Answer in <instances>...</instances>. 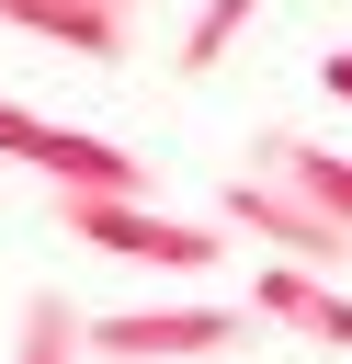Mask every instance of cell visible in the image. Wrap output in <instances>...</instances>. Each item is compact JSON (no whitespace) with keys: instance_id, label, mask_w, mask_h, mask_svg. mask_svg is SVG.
I'll use <instances>...</instances> for the list:
<instances>
[{"instance_id":"cell-10","label":"cell","mask_w":352,"mask_h":364,"mask_svg":"<svg viewBox=\"0 0 352 364\" xmlns=\"http://www.w3.org/2000/svg\"><path fill=\"white\" fill-rule=\"evenodd\" d=\"M318 80H329V102H352V46H341V57L318 68Z\"/></svg>"},{"instance_id":"cell-7","label":"cell","mask_w":352,"mask_h":364,"mask_svg":"<svg viewBox=\"0 0 352 364\" xmlns=\"http://www.w3.org/2000/svg\"><path fill=\"white\" fill-rule=\"evenodd\" d=\"M0 23L11 34H34V46H68V57H136V11H91V0H0Z\"/></svg>"},{"instance_id":"cell-11","label":"cell","mask_w":352,"mask_h":364,"mask_svg":"<svg viewBox=\"0 0 352 364\" xmlns=\"http://www.w3.org/2000/svg\"><path fill=\"white\" fill-rule=\"evenodd\" d=\"M91 11H136V0H91Z\"/></svg>"},{"instance_id":"cell-9","label":"cell","mask_w":352,"mask_h":364,"mask_svg":"<svg viewBox=\"0 0 352 364\" xmlns=\"http://www.w3.org/2000/svg\"><path fill=\"white\" fill-rule=\"evenodd\" d=\"M261 23V0H204L193 23H182V80H204V68H227V46Z\"/></svg>"},{"instance_id":"cell-8","label":"cell","mask_w":352,"mask_h":364,"mask_svg":"<svg viewBox=\"0 0 352 364\" xmlns=\"http://www.w3.org/2000/svg\"><path fill=\"white\" fill-rule=\"evenodd\" d=\"M91 353V318L57 296V284H34L23 296V341H11V364H79Z\"/></svg>"},{"instance_id":"cell-3","label":"cell","mask_w":352,"mask_h":364,"mask_svg":"<svg viewBox=\"0 0 352 364\" xmlns=\"http://www.w3.org/2000/svg\"><path fill=\"white\" fill-rule=\"evenodd\" d=\"M216 216H227L238 239H261L273 262H295V273H329V284H341V262H352V228H329L318 205H295V193L261 182V171H227V182H216Z\"/></svg>"},{"instance_id":"cell-2","label":"cell","mask_w":352,"mask_h":364,"mask_svg":"<svg viewBox=\"0 0 352 364\" xmlns=\"http://www.w3.org/2000/svg\"><path fill=\"white\" fill-rule=\"evenodd\" d=\"M250 296H170V307H125V318H91V353L114 364H204V353H238L250 341Z\"/></svg>"},{"instance_id":"cell-4","label":"cell","mask_w":352,"mask_h":364,"mask_svg":"<svg viewBox=\"0 0 352 364\" xmlns=\"http://www.w3.org/2000/svg\"><path fill=\"white\" fill-rule=\"evenodd\" d=\"M57 228L79 250H114V262H148V273H204L216 262V228L159 216V205H57Z\"/></svg>"},{"instance_id":"cell-6","label":"cell","mask_w":352,"mask_h":364,"mask_svg":"<svg viewBox=\"0 0 352 364\" xmlns=\"http://www.w3.org/2000/svg\"><path fill=\"white\" fill-rule=\"evenodd\" d=\"M250 307H261L273 330L318 341V353H352V296H341L329 273H295V262H261V273H250Z\"/></svg>"},{"instance_id":"cell-1","label":"cell","mask_w":352,"mask_h":364,"mask_svg":"<svg viewBox=\"0 0 352 364\" xmlns=\"http://www.w3.org/2000/svg\"><path fill=\"white\" fill-rule=\"evenodd\" d=\"M0 159L45 171V182H57V205H148V171H136L114 136L45 125V114H23V102H0Z\"/></svg>"},{"instance_id":"cell-5","label":"cell","mask_w":352,"mask_h":364,"mask_svg":"<svg viewBox=\"0 0 352 364\" xmlns=\"http://www.w3.org/2000/svg\"><path fill=\"white\" fill-rule=\"evenodd\" d=\"M238 171H261V182H284L295 205H318L329 228H352V159H341L329 136H307V125H261Z\"/></svg>"}]
</instances>
